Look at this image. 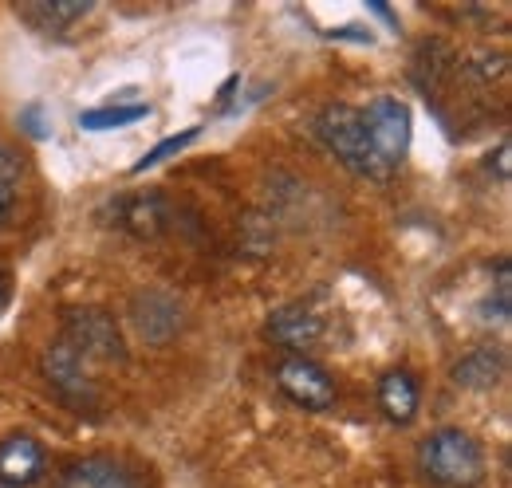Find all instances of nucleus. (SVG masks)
Here are the masks:
<instances>
[{"instance_id": "f257e3e1", "label": "nucleus", "mask_w": 512, "mask_h": 488, "mask_svg": "<svg viewBox=\"0 0 512 488\" xmlns=\"http://www.w3.org/2000/svg\"><path fill=\"white\" fill-rule=\"evenodd\" d=\"M316 134L320 142L355 174V178H367V182H383L394 170L386 166L363 126V111L359 107H347V103H331L323 107L320 119H316Z\"/></svg>"}, {"instance_id": "f03ea898", "label": "nucleus", "mask_w": 512, "mask_h": 488, "mask_svg": "<svg viewBox=\"0 0 512 488\" xmlns=\"http://www.w3.org/2000/svg\"><path fill=\"white\" fill-rule=\"evenodd\" d=\"M422 473L442 488H473L485 477V449L473 433L457 426L434 429L418 445Z\"/></svg>"}, {"instance_id": "7ed1b4c3", "label": "nucleus", "mask_w": 512, "mask_h": 488, "mask_svg": "<svg viewBox=\"0 0 512 488\" xmlns=\"http://www.w3.org/2000/svg\"><path fill=\"white\" fill-rule=\"evenodd\" d=\"M67 347L87 363H127V343L111 311L103 307H71L64 315Z\"/></svg>"}, {"instance_id": "20e7f679", "label": "nucleus", "mask_w": 512, "mask_h": 488, "mask_svg": "<svg viewBox=\"0 0 512 488\" xmlns=\"http://www.w3.org/2000/svg\"><path fill=\"white\" fill-rule=\"evenodd\" d=\"M363 126H367V134H371V142H375V150H379L386 166L390 170L402 166V158L410 150V134H414L410 130V107L398 103L394 95H379V99L367 103Z\"/></svg>"}, {"instance_id": "39448f33", "label": "nucleus", "mask_w": 512, "mask_h": 488, "mask_svg": "<svg viewBox=\"0 0 512 488\" xmlns=\"http://www.w3.org/2000/svg\"><path fill=\"white\" fill-rule=\"evenodd\" d=\"M276 386L304 410H331L339 390H335V378L323 370L320 363L304 359V355H292L276 366Z\"/></svg>"}, {"instance_id": "423d86ee", "label": "nucleus", "mask_w": 512, "mask_h": 488, "mask_svg": "<svg viewBox=\"0 0 512 488\" xmlns=\"http://www.w3.org/2000/svg\"><path fill=\"white\" fill-rule=\"evenodd\" d=\"M44 378L64 394L67 402H95V374H91V363L87 359H79L71 347H67L64 339L60 343H52L48 351H44Z\"/></svg>"}, {"instance_id": "0eeeda50", "label": "nucleus", "mask_w": 512, "mask_h": 488, "mask_svg": "<svg viewBox=\"0 0 512 488\" xmlns=\"http://www.w3.org/2000/svg\"><path fill=\"white\" fill-rule=\"evenodd\" d=\"M44 445L32 433H8L0 441V485L32 488L44 477Z\"/></svg>"}, {"instance_id": "6e6552de", "label": "nucleus", "mask_w": 512, "mask_h": 488, "mask_svg": "<svg viewBox=\"0 0 512 488\" xmlns=\"http://www.w3.org/2000/svg\"><path fill=\"white\" fill-rule=\"evenodd\" d=\"M268 339L288 347V351H308L316 347L323 335V315L316 307H308L304 300L300 304H284L268 315Z\"/></svg>"}, {"instance_id": "1a4fd4ad", "label": "nucleus", "mask_w": 512, "mask_h": 488, "mask_svg": "<svg viewBox=\"0 0 512 488\" xmlns=\"http://www.w3.org/2000/svg\"><path fill=\"white\" fill-rule=\"evenodd\" d=\"M115 221L119 229H127L134 237H158L170 225V205L158 193H138V197H119L115 205Z\"/></svg>"}, {"instance_id": "9d476101", "label": "nucleus", "mask_w": 512, "mask_h": 488, "mask_svg": "<svg viewBox=\"0 0 512 488\" xmlns=\"http://www.w3.org/2000/svg\"><path fill=\"white\" fill-rule=\"evenodd\" d=\"M509 370V359L501 347H477L453 366V382L465 390H493Z\"/></svg>"}, {"instance_id": "9b49d317", "label": "nucleus", "mask_w": 512, "mask_h": 488, "mask_svg": "<svg viewBox=\"0 0 512 488\" xmlns=\"http://www.w3.org/2000/svg\"><path fill=\"white\" fill-rule=\"evenodd\" d=\"M60 488H138L123 465L107 461V457H83L75 465H67Z\"/></svg>"}, {"instance_id": "f8f14e48", "label": "nucleus", "mask_w": 512, "mask_h": 488, "mask_svg": "<svg viewBox=\"0 0 512 488\" xmlns=\"http://www.w3.org/2000/svg\"><path fill=\"white\" fill-rule=\"evenodd\" d=\"M418 402H422V394H418V382H414L410 370H390V374H383V382H379V406H383V414L390 422H398V426L414 422Z\"/></svg>"}, {"instance_id": "ddd939ff", "label": "nucleus", "mask_w": 512, "mask_h": 488, "mask_svg": "<svg viewBox=\"0 0 512 488\" xmlns=\"http://www.w3.org/2000/svg\"><path fill=\"white\" fill-rule=\"evenodd\" d=\"M134 323H138V331H142L150 343H166V339L178 331L182 311H178L174 300H166V296H158V292H146V296L134 300Z\"/></svg>"}, {"instance_id": "4468645a", "label": "nucleus", "mask_w": 512, "mask_h": 488, "mask_svg": "<svg viewBox=\"0 0 512 488\" xmlns=\"http://www.w3.org/2000/svg\"><path fill=\"white\" fill-rule=\"evenodd\" d=\"M91 8H95L91 0H32V4L16 8V12L36 20L40 28H64V24H75L79 16H87Z\"/></svg>"}, {"instance_id": "2eb2a0df", "label": "nucleus", "mask_w": 512, "mask_h": 488, "mask_svg": "<svg viewBox=\"0 0 512 488\" xmlns=\"http://www.w3.org/2000/svg\"><path fill=\"white\" fill-rule=\"evenodd\" d=\"M150 115V103H130V107H95V111H83L79 126L83 130H119L130 122L146 119Z\"/></svg>"}, {"instance_id": "dca6fc26", "label": "nucleus", "mask_w": 512, "mask_h": 488, "mask_svg": "<svg viewBox=\"0 0 512 488\" xmlns=\"http://www.w3.org/2000/svg\"><path fill=\"white\" fill-rule=\"evenodd\" d=\"M197 134H201V126H190V130H182V134H170V138H162V142H158V146H154V150H150V154H146L142 162H134V166H130V174L138 178V174H146V170H154L158 162H166L170 154H182V150L190 146V142H193V138H197Z\"/></svg>"}, {"instance_id": "f3484780", "label": "nucleus", "mask_w": 512, "mask_h": 488, "mask_svg": "<svg viewBox=\"0 0 512 488\" xmlns=\"http://www.w3.org/2000/svg\"><path fill=\"white\" fill-rule=\"evenodd\" d=\"M20 182V158L12 154V146L0 142V185H16Z\"/></svg>"}, {"instance_id": "a211bd4d", "label": "nucleus", "mask_w": 512, "mask_h": 488, "mask_svg": "<svg viewBox=\"0 0 512 488\" xmlns=\"http://www.w3.org/2000/svg\"><path fill=\"white\" fill-rule=\"evenodd\" d=\"M12 209H16V185H0V229L8 225Z\"/></svg>"}, {"instance_id": "6ab92c4d", "label": "nucleus", "mask_w": 512, "mask_h": 488, "mask_svg": "<svg viewBox=\"0 0 512 488\" xmlns=\"http://www.w3.org/2000/svg\"><path fill=\"white\" fill-rule=\"evenodd\" d=\"M20 126L32 134V138H44V122H40V107H24L20 115Z\"/></svg>"}, {"instance_id": "aec40b11", "label": "nucleus", "mask_w": 512, "mask_h": 488, "mask_svg": "<svg viewBox=\"0 0 512 488\" xmlns=\"http://www.w3.org/2000/svg\"><path fill=\"white\" fill-rule=\"evenodd\" d=\"M8 292H12V280H8V272L0 268V307L8 304Z\"/></svg>"}]
</instances>
